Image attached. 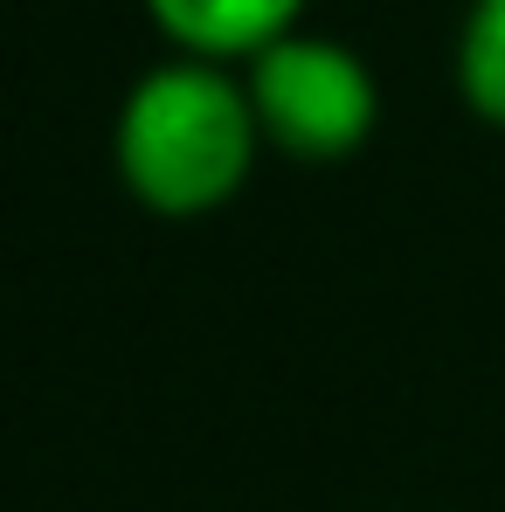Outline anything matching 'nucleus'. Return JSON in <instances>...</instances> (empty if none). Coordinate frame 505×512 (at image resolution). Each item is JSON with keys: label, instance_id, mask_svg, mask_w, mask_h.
I'll list each match as a JSON object with an SVG mask.
<instances>
[{"label": "nucleus", "instance_id": "obj_1", "mask_svg": "<svg viewBox=\"0 0 505 512\" xmlns=\"http://www.w3.org/2000/svg\"><path fill=\"white\" fill-rule=\"evenodd\" d=\"M118 180L132 187L139 208L153 215H215L243 194L256 167V111L243 77L222 63H160L118 104Z\"/></svg>", "mask_w": 505, "mask_h": 512}, {"label": "nucleus", "instance_id": "obj_2", "mask_svg": "<svg viewBox=\"0 0 505 512\" xmlns=\"http://www.w3.org/2000/svg\"><path fill=\"white\" fill-rule=\"evenodd\" d=\"M250 111L263 146L291 153V160H346L374 139L381 118V84L374 70L333 42V35H284L263 56H250Z\"/></svg>", "mask_w": 505, "mask_h": 512}, {"label": "nucleus", "instance_id": "obj_3", "mask_svg": "<svg viewBox=\"0 0 505 512\" xmlns=\"http://www.w3.org/2000/svg\"><path fill=\"white\" fill-rule=\"evenodd\" d=\"M146 14L194 63H250L270 42L298 35L305 0H146Z\"/></svg>", "mask_w": 505, "mask_h": 512}, {"label": "nucleus", "instance_id": "obj_4", "mask_svg": "<svg viewBox=\"0 0 505 512\" xmlns=\"http://www.w3.org/2000/svg\"><path fill=\"white\" fill-rule=\"evenodd\" d=\"M457 90L471 118L505 132V0H471L457 28Z\"/></svg>", "mask_w": 505, "mask_h": 512}]
</instances>
